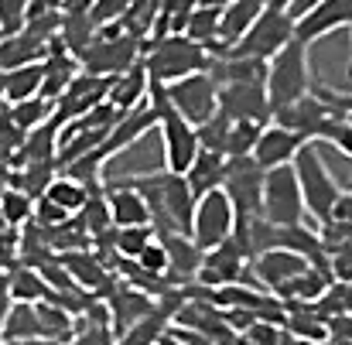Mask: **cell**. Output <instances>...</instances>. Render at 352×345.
<instances>
[{"label": "cell", "instance_id": "1", "mask_svg": "<svg viewBox=\"0 0 352 345\" xmlns=\"http://www.w3.org/2000/svg\"><path fill=\"white\" fill-rule=\"evenodd\" d=\"M126 185L147 202L154 232H182L192 236V216H195V199L188 192V181L171 171H154V175H133Z\"/></svg>", "mask_w": 352, "mask_h": 345}, {"label": "cell", "instance_id": "2", "mask_svg": "<svg viewBox=\"0 0 352 345\" xmlns=\"http://www.w3.org/2000/svg\"><path fill=\"white\" fill-rule=\"evenodd\" d=\"M209 62H212V55L206 48H199L195 41H188L185 34L147 41L144 58H140V65L154 86H171V82H182L188 76L209 72Z\"/></svg>", "mask_w": 352, "mask_h": 345}, {"label": "cell", "instance_id": "3", "mask_svg": "<svg viewBox=\"0 0 352 345\" xmlns=\"http://www.w3.org/2000/svg\"><path fill=\"white\" fill-rule=\"evenodd\" d=\"M315 79H311V62H308V45L291 41L284 45L270 62H267V79H263V93H267V107L270 113L311 96Z\"/></svg>", "mask_w": 352, "mask_h": 345}, {"label": "cell", "instance_id": "4", "mask_svg": "<svg viewBox=\"0 0 352 345\" xmlns=\"http://www.w3.org/2000/svg\"><path fill=\"white\" fill-rule=\"evenodd\" d=\"M294 171H298V185H301V199H305V212L325 230L332 226V212L336 202L342 195L339 181L332 178V171L325 168L322 154L315 144H308L298 157H294Z\"/></svg>", "mask_w": 352, "mask_h": 345}, {"label": "cell", "instance_id": "5", "mask_svg": "<svg viewBox=\"0 0 352 345\" xmlns=\"http://www.w3.org/2000/svg\"><path fill=\"white\" fill-rule=\"evenodd\" d=\"M144 58V45L126 38L120 27H107L93 38L89 48H82L76 55L79 72L96 76V79H120L123 72H130L137 62Z\"/></svg>", "mask_w": 352, "mask_h": 345}, {"label": "cell", "instance_id": "6", "mask_svg": "<svg viewBox=\"0 0 352 345\" xmlns=\"http://www.w3.org/2000/svg\"><path fill=\"white\" fill-rule=\"evenodd\" d=\"M147 100H151V107H154V113H157V130H161V140H164V171L185 175L188 164L195 161V154L202 151L195 126L185 123L182 116L175 113V107H171L168 96H164V86H154V82H151Z\"/></svg>", "mask_w": 352, "mask_h": 345}, {"label": "cell", "instance_id": "7", "mask_svg": "<svg viewBox=\"0 0 352 345\" xmlns=\"http://www.w3.org/2000/svg\"><path fill=\"white\" fill-rule=\"evenodd\" d=\"M291 41H294V21L284 14V0H263V14L253 21L246 38L226 55L250 58V62H270Z\"/></svg>", "mask_w": 352, "mask_h": 345}, {"label": "cell", "instance_id": "8", "mask_svg": "<svg viewBox=\"0 0 352 345\" xmlns=\"http://www.w3.org/2000/svg\"><path fill=\"white\" fill-rule=\"evenodd\" d=\"M260 219L270 226H301L305 219V199L298 185L294 164L274 168L263 175V202H260Z\"/></svg>", "mask_w": 352, "mask_h": 345}, {"label": "cell", "instance_id": "9", "mask_svg": "<svg viewBox=\"0 0 352 345\" xmlns=\"http://www.w3.org/2000/svg\"><path fill=\"white\" fill-rule=\"evenodd\" d=\"M164 96L175 107V113L185 123H192L195 130L219 113V89H216V79L209 72H199V76H188L182 82L164 86Z\"/></svg>", "mask_w": 352, "mask_h": 345}, {"label": "cell", "instance_id": "10", "mask_svg": "<svg viewBox=\"0 0 352 345\" xmlns=\"http://www.w3.org/2000/svg\"><path fill=\"white\" fill-rule=\"evenodd\" d=\"M223 195L233 205L236 223L260 219V202H263V171L253 164V157H236L226 161V178H223Z\"/></svg>", "mask_w": 352, "mask_h": 345}, {"label": "cell", "instance_id": "11", "mask_svg": "<svg viewBox=\"0 0 352 345\" xmlns=\"http://www.w3.org/2000/svg\"><path fill=\"white\" fill-rule=\"evenodd\" d=\"M236 230V216L233 205L223 192H212L206 199L195 202V216H192V239L202 253H209L212 246L226 243Z\"/></svg>", "mask_w": 352, "mask_h": 345}, {"label": "cell", "instance_id": "12", "mask_svg": "<svg viewBox=\"0 0 352 345\" xmlns=\"http://www.w3.org/2000/svg\"><path fill=\"white\" fill-rule=\"evenodd\" d=\"M110 89H113V79H96V76L79 72L72 79V86L65 89V96L55 103V120L65 126V123H72L79 116H89L93 110H100L110 100Z\"/></svg>", "mask_w": 352, "mask_h": 345}, {"label": "cell", "instance_id": "13", "mask_svg": "<svg viewBox=\"0 0 352 345\" xmlns=\"http://www.w3.org/2000/svg\"><path fill=\"white\" fill-rule=\"evenodd\" d=\"M342 27H352V0H315L311 10L294 24V41L311 48L318 38H329Z\"/></svg>", "mask_w": 352, "mask_h": 345}, {"label": "cell", "instance_id": "14", "mask_svg": "<svg viewBox=\"0 0 352 345\" xmlns=\"http://www.w3.org/2000/svg\"><path fill=\"white\" fill-rule=\"evenodd\" d=\"M308 147V140H301L298 133L277 126V123H267L256 137V147H253V164L267 175L274 168H284V164H294V157Z\"/></svg>", "mask_w": 352, "mask_h": 345}, {"label": "cell", "instance_id": "15", "mask_svg": "<svg viewBox=\"0 0 352 345\" xmlns=\"http://www.w3.org/2000/svg\"><path fill=\"white\" fill-rule=\"evenodd\" d=\"M246 270H250V260H246V253L239 249V243L230 236L226 243H219V246H212V249L206 253V260H202L195 280H202L206 287L216 291V287H226V284H239V277H243Z\"/></svg>", "mask_w": 352, "mask_h": 345}, {"label": "cell", "instance_id": "16", "mask_svg": "<svg viewBox=\"0 0 352 345\" xmlns=\"http://www.w3.org/2000/svg\"><path fill=\"white\" fill-rule=\"evenodd\" d=\"M332 113H336V110H332L329 103H322V100L315 96V89H311V96H305V100H298V103H291V107L270 113V123H277V126L298 133V137L308 140V144H318V133H322V126L329 123Z\"/></svg>", "mask_w": 352, "mask_h": 345}, {"label": "cell", "instance_id": "17", "mask_svg": "<svg viewBox=\"0 0 352 345\" xmlns=\"http://www.w3.org/2000/svg\"><path fill=\"white\" fill-rule=\"evenodd\" d=\"M219 89V113L230 120H246V123H270V107H267V93L260 82H226L216 86Z\"/></svg>", "mask_w": 352, "mask_h": 345}, {"label": "cell", "instance_id": "18", "mask_svg": "<svg viewBox=\"0 0 352 345\" xmlns=\"http://www.w3.org/2000/svg\"><path fill=\"white\" fill-rule=\"evenodd\" d=\"M305 270H315V267H308V260H301L298 253H287V249H270V253H263V256H256V260L250 263V274L260 277V284H263L267 294H274V298H277L280 287H287V284H291L294 277H301Z\"/></svg>", "mask_w": 352, "mask_h": 345}, {"label": "cell", "instance_id": "19", "mask_svg": "<svg viewBox=\"0 0 352 345\" xmlns=\"http://www.w3.org/2000/svg\"><path fill=\"white\" fill-rule=\"evenodd\" d=\"M260 14H263V0H226L219 14V31H216V55L233 52Z\"/></svg>", "mask_w": 352, "mask_h": 345}, {"label": "cell", "instance_id": "20", "mask_svg": "<svg viewBox=\"0 0 352 345\" xmlns=\"http://www.w3.org/2000/svg\"><path fill=\"white\" fill-rule=\"evenodd\" d=\"M76 76H79V62H76V55L65 52V48L55 41L52 52H48L45 62H41V100L55 107V103L65 96V89L72 86Z\"/></svg>", "mask_w": 352, "mask_h": 345}, {"label": "cell", "instance_id": "21", "mask_svg": "<svg viewBox=\"0 0 352 345\" xmlns=\"http://www.w3.org/2000/svg\"><path fill=\"white\" fill-rule=\"evenodd\" d=\"M103 195H107V209H110V223H113V230L151 226V209H147V202H144L126 181L110 185Z\"/></svg>", "mask_w": 352, "mask_h": 345}, {"label": "cell", "instance_id": "22", "mask_svg": "<svg viewBox=\"0 0 352 345\" xmlns=\"http://www.w3.org/2000/svg\"><path fill=\"white\" fill-rule=\"evenodd\" d=\"M55 41H41L31 31H21L14 38H0V76L24 69V65H41L45 55L52 52Z\"/></svg>", "mask_w": 352, "mask_h": 345}, {"label": "cell", "instance_id": "23", "mask_svg": "<svg viewBox=\"0 0 352 345\" xmlns=\"http://www.w3.org/2000/svg\"><path fill=\"white\" fill-rule=\"evenodd\" d=\"M188 181V192L192 199H206L212 192H223V178H226V157L223 154H212V151H199L195 161L188 164V171L182 175Z\"/></svg>", "mask_w": 352, "mask_h": 345}, {"label": "cell", "instance_id": "24", "mask_svg": "<svg viewBox=\"0 0 352 345\" xmlns=\"http://www.w3.org/2000/svg\"><path fill=\"white\" fill-rule=\"evenodd\" d=\"M164 253H168V274H182V277H195L206 253L195 246L192 236H182V232H157Z\"/></svg>", "mask_w": 352, "mask_h": 345}, {"label": "cell", "instance_id": "25", "mask_svg": "<svg viewBox=\"0 0 352 345\" xmlns=\"http://www.w3.org/2000/svg\"><path fill=\"white\" fill-rule=\"evenodd\" d=\"M147 93H151V79H147L144 65L137 62L130 72H123L120 79H113V89H110V100L107 103L123 116V113H130V110H137L140 103H147Z\"/></svg>", "mask_w": 352, "mask_h": 345}, {"label": "cell", "instance_id": "26", "mask_svg": "<svg viewBox=\"0 0 352 345\" xmlns=\"http://www.w3.org/2000/svg\"><path fill=\"white\" fill-rule=\"evenodd\" d=\"M157 7L161 0H130L126 3V14L120 17V31L140 45H147L154 38V24H157Z\"/></svg>", "mask_w": 352, "mask_h": 345}, {"label": "cell", "instance_id": "27", "mask_svg": "<svg viewBox=\"0 0 352 345\" xmlns=\"http://www.w3.org/2000/svg\"><path fill=\"white\" fill-rule=\"evenodd\" d=\"M219 14H223V3H195L192 7V17H188V27H185V38L195 41L199 48H206L209 55H216Z\"/></svg>", "mask_w": 352, "mask_h": 345}, {"label": "cell", "instance_id": "28", "mask_svg": "<svg viewBox=\"0 0 352 345\" xmlns=\"http://www.w3.org/2000/svg\"><path fill=\"white\" fill-rule=\"evenodd\" d=\"M89 195H93V192H89V188H82L79 181H72L69 175H55V178L48 181V188H45V195H41V199H45V202H52L58 212H65V216L72 219V216H79V212H82V205L89 202Z\"/></svg>", "mask_w": 352, "mask_h": 345}, {"label": "cell", "instance_id": "29", "mask_svg": "<svg viewBox=\"0 0 352 345\" xmlns=\"http://www.w3.org/2000/svg\"><path fill=\"white\" fill-rule=\"evenodd\" d=\"M0 86H3V100H7V107H17V103L38 100V96H41V65L14 69V72L0 76Z\"/></svg>", "mask_w": 352, "mask_h": 345}, {"label": "cell", "instance_id": "30", "mask_svg": "<svg viewBox=\"0 0 352 345\" xmlns=\"http://www.w3.org/2000/svg\"><path fill=\"white\" fill-rule=\"evenodd\" d=\"M28 339H41L34 304H14V301H10V311H7V318H3V325H0V345L28 342Z\"/></svg>", "mask_w": 352, "mask_h": 345}, {"label": "cell", "instance_id": "31", "mask_svg": "<svg viewBox=\"0 0 352 345\" xmlns=\"http://www.w3.org/2000/svg\"><path fill=\"white\" fill-rule=\"evenodd\" d=\"M52 294V287L41 280L38 270L21 267L10 280H7V298H14V304H41Z\"/></svg>", "mask_w": 352, "mask_h": 345}, {"label": "cell", "instance_id": "32", "mask_svg": "<svg viewBox=\"0 0 352 345\" xmlns=\"http://www.w3.org/2000/svg\"><path fill=\"white\" fill-rule=\"evenodd\" d=\"M7 116H10V123L28 137L31 130L45 126V123L55 116V107H52V103H45V100L38 96V100H28V103H17V107H7Z\"/></svg>", "mask_w": 352, "mask_h": 345}, {"label": "cell", "instance_id": "33", "mask_svg": "<svg viewBox=\"0 0 352 345\" xmlns=\"http://www.w3.org/2000/svg\"><path fill=\"white\" fill-rule=\"evenodd\" d=\"M34 315H38V329H41V339L55 342V339H65L72 332V318H69V308L62 304H34Z\"/></svg>", "mask_w": 352, "mask_h": 345}, {"label": "cell", "instance_id": "34", "mask_svg": "<svg viewBox=\"0 0 352 345\" xmlns=\"http://www.w3.org/2000/svg\"><path fill=\"white\" fill-rule=\"evenodd\" d=\"M0 219H3V226H24L28 219H34V199H28L17 188H3L0 192Z\"/></svg>", "mask_w": 352, "mask_h": 345}, {"label": "cell", "instance_id": "35", "mask_svg": "<svg viewBox=\"0 0 352 345\" xmlns=\"http://www.w3.org/2000/svg\"><path fill=\"white\" fill-rule=\"evenodd\" d=\"M263 123H246V120H233V130H230V140H226V161L236 157H250L253 147H256V137H260Z\"/></svg>", "mask_w": 352, "mask_h": 345}, {"label": "cell", "instance_id": "36", "mask_svg": "<svg viewBox=\"0 0 352 345\" xmlns=\"http://www.w3.org/2000/svg\"><path fill=\"white\" fill-rule=\"evenodd\" d=\"M157 232L154 226H137V230H117L113 232V253H120V260H137L147 246H151V239H154Z\"/></svg>", "mask_w": 352, "mask_h": 345}, {"label": "cell", "instance_id": "37", "mask_svg": "<svg viewBox=\"0 0 352 345\" xmlns=\"http://www.w3.org/2000/svg\"><path fill=\"white\" fill-rule=\"evenodd\" d=\"M318 140H322V144H332L339 154H346V157L352 161V116L332 113L329 116V123L322 126Z\"/></svg>", "mask_w": 352, "mask_h": 345}, {"label": "cell", "instance_id": "38", "mask_svg": "<svg viewBox=\"0 0 352 345\" xmlns=\"http://www.w3.org/2000/svg\"><path fill=\"white\" fill-rule=\"evenodd\" d=\"M28 27V0H0V38H14Z\"/></svg>", "mask_w": 352, "mask_h": 345}, {"label": "cell", "instance_id": "39", "mask_svg": "<svg viewBox=\"0 0 352 345\" xmlns=\"http://www.w3.org/2000/svg\"><path fill=\"white\" fill-rule=\"evenodd\" d=\"M133 263H137L144 274H151V277H164V274H168V253H164L161 239L154 236V239H151V246H147V249H144V253H140Z\"/></svg>", "mask_w": 352, "mask_h": 345}, {"label": "cell", "instance_id": "40", "mask_svg": "<svg viewBox=\"0 0 352 345\" xmlns=\"http://www.w3.org/2000/svg\"><path fill=\"white\" fill-rule=\"evenodd\" d=\"M10 345H58V342H48V339H28V342H10Z\"/></svg>", "mask_w": 352, "mask_h": 345}, {"label": "cell", "instance_id": "41", "mask_svg": "<svg viewBox=\"0 0 352 345\" xmlns=\"http://www.w3.org/2000/svg\"><path fill=\"white\" fill-rule=\"evenodd\" d=\"M346 76H349V82H352V27H349V69H346Z\"/></svg>", "mask_w": 352, "mask_h": 345}, {"label": "cell", "instance_id": "42", "mask_svg": "<svg viewBox=\"0 0 352 345\" xmlns=\"http://www.w3.org/2000/svg\"><path fill=\"white\" fill-rule=\"evenodd\" d=\"M7 113V100H3V86H0V116Z\"/></svg>", "mask_w": 352, "mask_h": 345}, {"label": "cell", "instance_id": "43", "mask_svg": "<svg viewBox=\"0 0 352 345\" xmlns=\"http://www.w3.org/2000/svg\"><path fill=\"white\" fill-rule=\"evenodd\" d=\"M0 226H3V219H0Z\"/></svg>", "mask_w": 352, "mask_h": 345}]
</instances>
